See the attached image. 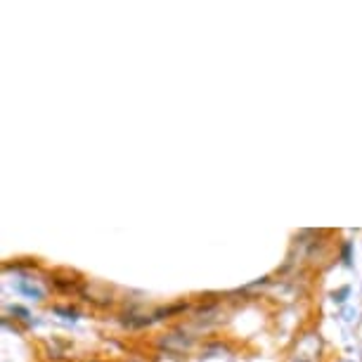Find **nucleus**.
<instances>
[{"instance_id":"nucleus-1","label":"nucleus","mask_w":362,"mask_h":362,"mask_svg":"<svg viewBox=\"0 0 362 362\" xmlns=\"http://www.w3.org/2000/svg\"><path fill=\"white\" fill-rule=\"evenodd\" d=\"M296 362H305V360H303V358H298V360H296Z\"/></svg>"}]
</instances>
